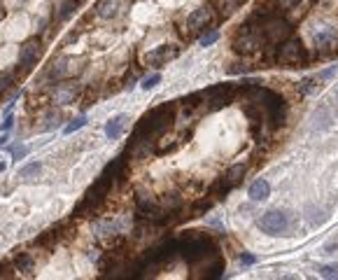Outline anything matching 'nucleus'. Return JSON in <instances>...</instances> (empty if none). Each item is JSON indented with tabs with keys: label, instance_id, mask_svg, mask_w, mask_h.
Instances as JSON below:
<instances>
[{
	"label": "nucleus",
	"instance_id": "21",
	"mask_svg": "<svg viewBox=\"0 0 338 280\" xmlns=\"http://www.w3.org/2000/svg\"><path fill=\"white\" fill-rule=\"evenodd\" d=\"M17 268L24 271V273H31L33 271V257L31 254H19L17 257Z\"/></svg>",
	"mask_w": 338,
	"mask_h": 280
},
{
	"label": "nucleus",
	"instance_id": "30",
	"mask_svg": "<svg viewBox=\"0 0 338 280\" xmlns=\"http://www.w3.org/2000/svg\"><path fill=\"white\" fill-rule=\"evenodd\" d=\"M10 82H12V75H5V77H0V94L10 87Z\"/></svg>",
	"mask_w": 338,
	"mask_h": 280
},
{
	"label": "nucleus",
	"instance_id": "29",
	"mask_svg": "<svg viewBox=\"0 0 338 280\" xmlns=\"http://www.w3.org/2000/svg\"><path fill=\"white\" fill-rule=\"evenodd\" d=\"M12 126H14V117H12V115H7V117H5V122H3V126H0V129H3V131H10Z\"/></svg>",
	"mask_w": 338,
	"mask_h": 280
},
{
	"label": "nucleus",
	"instance_id": "26",
	"mask_svg": "<svg viewBox=\"0 0 338 280\" xmlns=\"http://www.w3.org/2000/svg\"><path fill=\"white\" fill-rule=\"evenodd\" d=\"M301 5V0H277V10H294V7Z\"/></svg>",
	"mask_w": 338,
	"mask_h": 280
},
{
	"label": "nucleus",
	"instance_id": "17",
	"mask_svg": "<svg viewBox=\"0 0 338 280\" xmlns=\"http://www.w3.org/2000/svg\"><path fill=\"white\" fill-rule=\"evenodd\" d=\"M245 171H247V168H245V164H236V166H231L229 171H226V175H224L222 180L231 187V189H233V187H236L238 182L245 178Z\"/></svg>",
	"mask_w": 338,
	"mask_h": 280
},
{
	"label": "nucleus",
	"instance_id": "14",
	"mask_svg": "<svg viewBox=\"0 0 338 280\" xmlns=\"http://www.w3.org/2000/svg\"><path fill=\"white\" fill-rule=\"evenodd\" d=\"M80 70V61L77 59H61L54 63V75L56 77H66V75H75Z\"/></svg>",
	"mask_w": 338,
	"mask_h": 280
},
{
	"label": "nucleus",
	"instance_id": "28",
	"mask_svg": "<svg viewBox=\"0 0 338 280\" xmlns=\"http://www.w3.org/2000/svg\"><path fill=\"white\" fill-rule=\"evenodd\" d=\"M217 38H219L217 33H208V35H203V38H201V45H203V47H210V45H215V42H217Z\"/></svg>",
	"mask_w": 338,
	"mask_h": 280
},
{
	"label": "nucleus",
	"instance_id": "34",
	"mask_svg": "<svg viewBox=\"0 0 338 280\" xmlns=\"http://www.w3.org/2000/svg\"><path fill=\"white\" fill-rule=\"evenodd\" d=\"M3 17H5V5L0 3V19H3Z\"/></svg>",
	"mask_w": 338,
	"mask_h": 280
},
{
	"label": "nucleus",
	"instance_id": "33",
	"mask_svg": "<svg viewBox=\"0 0 338 280\" xmlns=\"http://www.w3.org/2000/svg\"><path fill=\"white\" fill-rule=\"evenodd\" d=\"M7 143V131H5V133H3V136H0V147H3V145H5Z\"/></svg>",
	"mask_w": 338,
	"mask_h": 280
},
{
	"label": "nucleus",
	"instance_id": "35",
	"mask_svg": "<svg viewBox=\"0 0 338 280\" xmlns=\"http://www.w3.org/2000/svg\"><path fill=\"white\" fill-rule=\"evenodd\" d=\"M5 168H7V164L5 161H0V173H5Z\"/></svg>",
	"mask_w": 338,
	"mask_h": 280
},
{
	"label": "nucleus",
	"instance_id": "13",
	"mask_svg": "<svg viewBox=\"0 0 338 280\" xmlns=\"http://www.w3.org/2000/svg\"><path fill=\"white\" fill-rule=\"evenodd\" d=\"M75 96H77V89H75V87H70V84H59L54 89V94H52V101H54L56 105H68V103L75 101Z\"/></svg>",
	"mask_w": 338,
	"mask_h": 280
},
{
	"label": "nucleus",
	"instance_id": "3",
	"mask_svg": "<svg viewBox=\"0 0 338 280\" xmlns=\"http://www.w3.org/2000/svg\"><path fill=\"white\" fill-rule=\"evenodd\" d=\"M112 185H115V175L105 168L101 173V178L96 180V185L84 194V201L80 203V208H75V217H89V212H94L103 203V198L108 196V191Z\"/></svg>",
	"mask_w": 338,
	"mask_h": 280
},
{
	"label": "nucleus",
	"instance_id": "8",
	"mask_svg": "<svg viewBox=\"0 0 338 280\" xmlns=\"http://www.w3.org/2000/svg\"><path fill=\"white\" fill-rule=\"evenodd\" d=\"M261 40H264L261 33L243 26L238 31L236 38H233V49H236L238 54H254V52H259V47H261Z\"/></svg>",
	"mask_w": 338,
	"mask_h": 280
},
{
	"label": "nucleus",
	"instance_id": "9",
	"mask_svg": "<svg viewBox=\"0 0 338 280\" xmlns=\"http://www.w3.org/2000/svg\"><path fill=\"white\" fill-rule=\"evenodd\" d=\"M40 56H42L40 40H38V38H31V40H26L24 45H21V49H19V68L31 70L35 63L40 61Z\"/></svg>",
	"mask_w": 338,
	"mask_h": 280
},
{
	"label": "nucleus",
	"instance_id": "27",
	"mask_svg": "<svg viewBox=\"0 0 338 280\" xmlns=\"http://www.w3.org/2000/svg\"><path fill=\"white\" fill-rule=\"evenodd\" d=\"M26 154H28V147H26V145H17V147H12V157H14V161L24 159Z\"/></svg>",
	"mask_w": 338,
	"mask_h": 280
},
{
	"label": "nucleus",
	"instance_id": "10",
	"mask_svg": "<svg viewBox=\"0 0 338 280\" xmlns=\"http://www.w3.org/2000/svg\"><path fill=\"white\" fill-rule=\"evenodd\" d=\"M312 40H315V47L322 56L324 54H331L333 49L338 45V35L331 26H317V31L312 33Z\"/></svg>",
	"mask_w": 338,
	"mask_h": 280
},
{
	"label": "nucleus",
	"instance_id": "23",
	"mask_svg": "<svg viewBox=\"0 0 338 280\" xmlns=\"http://www.w3.org/2000/svg\"><path fill=\"white\" fill-rule=\"evenodd\" d=\"M84 124H87V117H84V115H80L73 124H68V126H66V136H70V133H75L77 129H82Z\"/></svg>",
	"mask_w": 338,
	"mask_h": 280
},
{
	"label": "nucleus",
	"instance_id": "1",
	"mask_svg": "<svg viewBox=\"0 0 338 280\" xmlns=\"http://www.w3.org/2000/svg\"><path fill=\"white\" fill-rule=\"evenodd\" d=\"M170 122H173V105H170V103L149 110L147 115L138 122V126H135L131 147L145 143V140H152L154 136H159V133H163L166 129H170Z\"/></svg>",
	"mask_w": 338,
	"mask_h": 280
},
{
	"label": "nucleus",
	"instance_id": "37",
	"mask_svg": "<svg viewBox=\"0 0 338 280\" xmlns=\"http://www.w3.org/2000/svg\"><path fill=\"white\" fill-rule=\"evenodd\" d=\"M336 96H338V91H336Z\"/></svg>",
	"mask_w": 338,
	"mask_h": 280
},
{
	"label": "nucleus",
	"instance_id": "24",
	"mask_svg": "<svg viewBox=\"0 0 338 280\" xmlns=\"http://www.w3.org/2000/svg\"><path fill=\"white\" fill-rule=\"evenodd\" d=\"M73 12H75V0H68V3H63V5H61V14H59V19L66 21Z\"/></svg>",
	"mask_w": 338,
	"mask_h": 280
},
{
	"label": "nucleus",
	"instance_id": "31",
	"mask_svg": "<svg viewBox=\"0 0 338 280\" xmlns=\"http://www.w3.org/2000/svg\"><path fill=\"white\" fill-rule=\"evenodd\" d=\"M301 84H303V87H301V91H303V94H308V91L312 89V80H303Z\"/></svg>",
	"mask_w": 338,
	"mask_h": 280
},
{
	"label": "nucleus",
	"instance_id": "22",
	"mask_svg": "<svg viewBox=\"0 0 338 280\" xmlns=\"http://www.w3.org/2000/svg\"><path fill=\"white\" fill-rule=\"evenodd\" d=\"M317 273L322 278H338V264H326V266H319Z\"/></svg>",
	"mask_w": 338,
	"mask_h": 280
},
{
	"label": "nucleus",
	"instance_id": "20",
	"mask_svg": "<svg viewBox=\"0 0 338 280\" xmlns=\"http://www.w3.org/2000/svg\"><path fill=\"white\" fill-rule=\"evenodd\" d=\"M45 126H42V129L45 131H49V129H56V126H59V124H61V112H59V110H49L47 115H45Z\"/></svg>",
	"mask_w": 338,
	"mask_h": 280
},
{
	"label": "nucleus",
	"instance_id": "7",
	"mask_svg": "<svg viewBox=\"0 0 338 280\" xmlns=\"http://www.w3.org/2000/svg\"><path fill=\"white\" fill-rule=\"evenodd\" d=\"M259 229L268 236H280V233L287 231V226H289V215L282 210H270V212H264L261 217H259Z\"/></svg>",
	"mask_w": 338,
	"mask_h": 280
},
{
	"label": "nucleus",
	"instance_id": "18",
	"mask_svg": "<svg viewBox=\"0 0 338 280\" xmlns=\"http://www.w3.org/2000/svg\"><path fill=\"white\" fill-rule=\"evenodd\" d=\"M40 173H42V166L38 164V161H31V164H26L19 171V178L24 180V182H35V180L40 178Z\"/></svg>",
	"mask_w": 338,
	"mask_h": 280
},
{
	"label": "nucleus",
	"instance_id": "19",
	"mask_svg": "<svg viewBox=\"0 0 338 280\" xmlns=\"http://www.w3.org/2000/svg\"><path fill=\"white\" fill-rule=\"evenodd\" d=\"M124 122H126V117H124V115L112 117V119L108 122V126H105V136H108V138H119Z\"/></svg>",
	"mask_w": 338,
	"mask_h": 280
},
{
	"label": "nucleus",
	"instance_id": "12",
	"mask_svg": "<svg viewBox=\"0 0 338 280\" xmlns=\"http://www.w3.org/2000/svg\"><path fill=\"white\" fill-rule=\"evenodd\" d=\"M180 54V49L177 47H173V45H161V47H156V49H152L147 56H145V61L147 63H152V66H163V63H168L170 59H175V56Z\"/></svg>",
	"mask_w": 338,
	"mask_h": 280
},
{
	"label": "nucleus",
	"instance_id": "11",
	"mask_svg": "<svg viewBox=\"0 0 338 280\" xmlns=\"http://www.w3.org/2000/svg\"><path fill=\"white\" fill-rule=\"evenodd\" d=\"M210 21H212L210 7H198V10H194V12L189 14V19H187V33L198 35L201 31H208Z\"/></svg>",
	"mask_w": 338,
	"mask_h": 280
},
{
	"label": "nucleus",
	"instance_id": "15",
	"mask_svg": "<svg viewBox=\"0 0 338 280\" xmlns=\"http://www.w3.org/2000/svg\"><path fill=\"white\" fill-rule=\"evenodd\" d=\"M119 3L122 0H101L98 5H96V14L101 17V19H112L119 14Z\"/></svg>",
	"mask_w": 338,
	"mask_h": 280
},
{
	"label": "nucleus",
	"instance_id": "25",
	"mask_svg": "<svg viewBox=\"0 0 338 280\" xmlns=\"http://www.w3.org/2000/svg\"><path fill=\"white\" fill-rule=\"evenodd\" d=\"M159 82H161V75H159V73H154V75H149V77H145V80H142V89H154Z\"/></svg>",
	"mask_w": 338,
	"mask_h": 280
},
{
	"label": "nucleus",
	"instance_id": "36",
	"mask_svg": "<svg viewBox=\"0 0 338 280\" xmlns=\"http://www.w3.org/2000/svg\"><path fill=\"white\" fill-rule=\"evenodd\" d=\"M238 3H243V0H238Z\"/></svg>",
	"mask_w": 338,
	"mask_h": 280
},
{
	"label": "nucleus",
	"instance_id": "5",
	"mask_svg": "<svg viewBox=\"0 0 338 280\" xmlns=\"http://www.w3.org/2000/svg\"><path fill=\"white\" fill-rule=\"evenodd\" d=\"M236 89L229 87V84H224V87H212V89H205L201 94H196V98L203 103L201 108L208 110V112H215V110L224 108V105H229V101L233 98Z\"/></svg>",
	"mask_w": 338,
	"mask_h": 280
},
{
	"label": "nucleus",
	"instance_id": "2",
	"mask_svg": "<svg viewBox=\"0 0 338 280\" xmlns=\"http://www.w3.org/2000/svg\"><path fill=\"white\" fill-rule=\"evenodd\" d=\"M175 243H177V252L182 254L187 261H191V264H196V261H201V259H208V257L215 254L212 240L198 231L180 236V238H175Z\"/></svg>",
	"mask_w": 338,
	"mask_h": 280
},
{
	"label": "nucleus",
	"instance_id": "16",
	"mask_svg": "<svg viewBox=\"0 0 338 280\" xmlns=\"http://www.w3.org/2000/svg\"><path fill=\"white\" fill-rule=\"evenodd\" d=\"M250 198L252 201H264V198H268V194H270V185L266 182V180H254L250 185Z\"/></svg>",
	"mask_w": 338,
	"mask_h": 280
},
{
	"label": "nucleus",
	"instance_id": "4",
	"mask_svg": "<svg viewBox=\"0 0 338 280\" xmlns=\"http://www.w3.org/2000/svg\"><path fill=\"white\" fill-rule=\"evenodd\" d=\"M259 33L270 45H280V42H284L291 35V24L287 19H282V14H268L261 21Z\"/></svg>",
	"mask_w": 338,
	"mask_h": 280
},
{
	"label": "nucleus",
	"instance_id": "32",
	"mask_svg": "<svg viewBox=\"0 0 338 280\" xmlns=\"http://www.w3.org/2000/svg\"><path fill=\"white\" fill-rule=\"evenodd\" d=\"M240 261H243V264H247V266H250V264H254V257H252V254H243V257H240Z\"/></svg>",
	"mask_w": 338,
	"mask_h": 280
},
{
	"label": "nucleus",
	"instance_id": "6",
	"mask_svg": "<svg viewBox=\"0 0 338 280\" xmlns=\"http://www.w3.org/2000/svg\"><path fill=\"white\" fill-rule=\"evenodd\" d=\"M275 61L280 63V66H298V63H303L305 61L303 42L298 40V38H287L284 42H280Z\"/></svg>",
	"mask_w": 338,
	"mask_h": 280
}]
</instances>
